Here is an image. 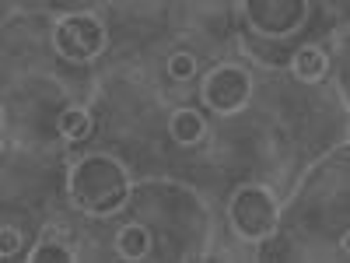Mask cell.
Listing matches in <instances>:
<instances>
[{
    "mask_svg": "<svg viewBox=\"0 0 350 263\" xmlns=\"http://www.w3.org/2000/svg\"><path fill=\"white\" fill-rule=\"evenodd\" d=\"M329 71V56L319 49V46H301L295 53V60H291V74H295L298 81L312 84V81H323Z\"/></svg>",
    "mask_w": 350,
    "mask_h": 263,
    "instance_id": "6",
    "label": "cell"
},
{
    "mask_svg": "<svg viewBox=\"0 0 350 263\" xmlns=\"http://www.w3.org/2000/svg\"><path fill=\"white\" fill-rule=\"evenodd\" d=\"M21 249V236H18V228H0V256H14Z\"/></svg>",
    "mask_w": 350,
    "mask_h": 263,
    "instance_id": "12",
    "label": "cell"
},
{
    "mask_svg": "<svg viewBox=\"0 0 350 263\" xmlns=\"http://www.w3.org/2000/svg\"><path fill=\"white\" fill-rule=\"evenodd\" d=\"M249 95H252V77L239 64H217L214 71L203 74L200 99L211 112H221V116L239 112V109H245Z\"/></svg>",
    "mask_w": 350,
    "mask_h": 263,
    "instance_id": "4",
    "label": "cell"
},
{
    "mask_svg": "<svg viewBox=\"0 0 350 263\" xmlns=\"http://www.w3.org/2000/svg\"><path fill=\"white\" fill-rule=\"evenodd\" d=\"M56 127H60V134H64V137H70V140H81V137H88V134H92L95 120H92V112H88V109H81V105H70V109H64V112H60V120H56Z\"/></svg>",
    "mask_w": 350,
    "mask_h": 263,
    "instance_id": "9",
    "label": "cell"
},
{
    "mask_svg": "<svg viewBox=\"0 0 350 263\" xmlns=\"http://www.w3.org/2000/svg\"><path fill=\"white\" fill-rule=\"evenodd\" d=\"M168 134L179 144H196L203 134H207V120H203L196 109H175L172 120H168Z\"/></svg>",
    "mask_w": 350,
    "mask_h": 263,
    "instance_id": "8",
    "label": "cell"
},
{
    "mask_svg": "<svg viewBox=\"0 0 350 263\" xmlns=\"http://www.w3.org/2000/svg\"><path fill=\"white\" fill-rule=\"evenodd\" d=\"M228 218L239 239L259 242L277 228V200L267 186H242L228 203Z\"/></svg>",
    "mask_w": 350,
    "mask_h": 263,
    "instance_id": "2",
    "label": "cell"
},
{
    "mask_svg": "<svg viewBox=\"0 0 350 263\" xmlns=\"http://www.w3.org/2000/svg\"><path fill=\"white\" fill-rule=\"evenodd\" d=\"M245 11L259 36L280 39V36H291L295 28H301L308 4H301V0H259V4H245Z\"/></svg>",
    "mask_w": 350,
    "mask_h": 263,
    "instance_id": "5",
    "label": "cell"
},
{
    "mask_svg": "<svg viewBox=\"0 0 350 263\" xmlns=\"http://www.w3.org/2000/svg\"><path fill=\"white\" fill-rule=\"evenodd\" d=\"M130 175L109 155H81L67 168V197L77 211L109 218L130 200Z\"/></svg>",
    "mask_w": 350,
    "mask_h": 263,
    "instance_id": "1",
    "label": "cell"
},
{
    "mask_svg": "<svg viewBox=\"0 0 350 263\" xmlns=\"http://www.w3.org/2000/svg\"><path fill=\"white\" fill-rule=\"evenodd\" d=\"M28 260H32V263H74L77 256H74V249H67V242L46 236V239L36 242V249L28 253Z\"/></svg>",
    "mask_w": 350,
    "mask_h": 263,
    "instance_id": "10",
    "label": "cell"
},
{
    "mask_svg": "<svg viewBox=\"0 0 350 263\" xmlns=\"http://www.w3.org/2000/svg\"><path fill=\"white\" fill-rule=\"evenodd\" d=\"M168 74L175 77V81H189L193 74H196V60L189 53H175L172 60H168Z\"/></svg>",
    "mask_w": 350,
    "mask_h": 263,
    "instance_id": "11",
    "label": "cell"
},
{
    "mask_svg": "<svg viewBox=\"0 0 350 263\" xmlns=\"http://www.w3.org/2000/svg\"><path fill=\"white\" fill-rule=\"evenodd\" d=\"M116 253H120L123 260H144L151 253V231L144 228V225H137V221H130V225H123L120 228V236H116Z\"/></svg>",
    "mask_w": 350,
    "mask_h": 263,
    "instance_id": "7",
    "label": "cell"
},
{
    "mask_svg": "<svg viewBox=\"0 0 350 263\" xmlns=\"http://www.w3.org/2000/svg\"><path fill=\"white\" fill-rule=\"evenodd\" d=\"M53 46L64 60L88 64L105 49V25L95 14H67L53 28Z\"/></svg>",
    "mask_w": 350,
    "mask_h": 263,
    "instance_id": "3",
    "label": "cell"
}]
</instances>
